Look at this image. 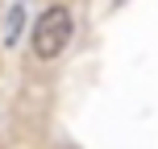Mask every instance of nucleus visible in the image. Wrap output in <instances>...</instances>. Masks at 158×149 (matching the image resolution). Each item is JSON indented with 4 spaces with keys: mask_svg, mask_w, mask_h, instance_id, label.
<instances>
[{
    "mask_svg": "<svg viewBox=\"0 0 158 149\" xmlns=\"http://www.w3.org/2000/svg\"><path fill=\"white\" fill-rule=\"evenodd\" d=\"M25 4L17 0V4H8L4 8V29H0V46L4 50H17V41H21V33H25Z\"/></svg>",
    "mask_w": 158,
    "mask_h": 149,
    "instance_id": "nucleus-2",
    "label": "nucleus"
},
{
    "mask_svg": "<svg viewBox=\"0 0 158 149\" xmlns=\"http://www.w3.org/2000/svg\"><path fill=\"white\" fill-rule=\"evenodd\" d=\"M75 37V13L67 4H46L33 21V33H29V50L38 62H58L67 54Z\"/></svg>",
    "mask_w": 158,
    "mask_h": 149,
    "instance_id": "nucleus-1",
    "label": "nucleus"
}]
</instances>
